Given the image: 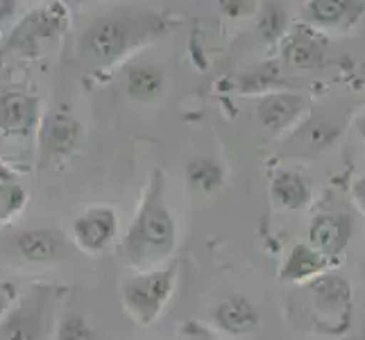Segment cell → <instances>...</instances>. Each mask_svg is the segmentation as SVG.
I'll use <instances>...</instances> for the list:
<instances>
[{"label":"cell","instance_id":"10","mask_svg":"<svg viewBox=\"0 0 365 340\" xmlns=\"http://www.w3.org/2000/svg\"><path fill=\"white\" fill-rule=\"evenodd\" d=\"M282 59L295 71H316L327 61V41L307 23H295L282 36Z\"/></svg>","mask_w":365,"mask_h":340},{"label":"cell","instance_id":"4","mask_svg":"<svg viewBox=\"0 0 365 340\" xmlns=\"http://www.w3.org/2000/svg\"><path fill=\"white\" fill-rule=\"evenodd\" d=\"M178 272L175 268H150L125 279L120 286V302L125 311L138 324H153L173 297Z\"/></svg>","mask_w":365,"mask_h":340},{"label":"cell","instance_id":"13","mask_svg":"<svg viewBox=\"0 0 365 340\" xmlns=\"http://www.w3.org/2000/svg\"><path fill=\"white\" fill-rule=\"evenodd\" d=\"M365 0H307L302 19L316 30H347L363 16Z\"/></svg>","mask_w":365,"mask_h":340},{"label":"cell","instance_id":"8","mask_svg":"<svg viewBox=\"0 0 365 340\" xmlns=\"http://www.w3.org/2000/svg\"><path fill=\"white\" fill-rule=\"evenodd\" d=\"M73 241L86 254H103L111 245H114L116 236H118V213L105 207V205H96L84 209L78 218L73 220L71 227Z\"/></svg>","mask_w":365,"mask_h":340},{"label":"cell","instance_id":"21","mask_svg":"<svg viewBox=\"0 0 365 340\" xmlns=\"http://www.w3.org/2000/svg\"><path fill=\"white\" fill-rule=\"evenodd\" d=\"M338 136V130L334 125L324 123V120H316L311 118L304 128L295 132V148H302L307 155L311 153H322V150L329 148Z\"/></svg>","mask_w":365,"mask_h":340},{"label":"cell","instance_id":"11","mask_svg":"<svg viewBox=\"0 0 365 340\" xmlns=\"http://www.w3.org/2000/svg\"><path fill=\"white\" fill-rule=\"evenodd\" d=\"M307 236L311 247H316L331 263H338L354 236V220L347 213H320L311 220Z\"/></svg>","mask_w":365,"mask_h":340},{"label":"cell","instance_id":"23","mask_svg":"<svg viewBox=\"0 0 365 340\" xmlns=\"http://www.w3.org/2000/svg\"><path fill=\"white\" fill-rule=\"evenodd\" d=\"M28 193L19 182L0 184V222H7L25 209Z\"/></svg>","mask_w":365,"mask_h":340},{"label":"cell","instance_id":"1","mask_svg":"<svg viewBox=\"0 0 365 340\" xmlns=\"http://www.w3.org/2000/svg\"><path fill=\"white\" fill-rule=\"evenodd\" d=\"M175 243H178V227L166 205V182L163 172L155 170L125 236V259L136 270L157 268V263L170 257Z\"/></svg>","mask_w":365,"mask_h":340},{"label":"cell","instance_id":"9","mask_svg":"<svg viewBox=\"0 0 365 340\" xmlns=\"http://www.w3.org/2000/svg\"><path fill=\"white\" fill-rule=\"evenodd\" d=\"M46 334L48 304L41 295L19 297L0 320V340H46Z\"/></svg>","mask_w":365,"mask_h":340},{"label":"cell","instance_id":"25","mask_svg":"<svg viewBox=\"0 0 365 340\" xmlns=\"http://www.w3.org/2000/svg\"><path fill=\"white\" fill-rule=\"evenodd\" d=\"M220 9L225 16L230 19H238V16H245L247 11L252 9L250 0H220Z\"/></svg>","mask_w":365,"mask_h":340},{"label":"cell","instance_id":"27","mask_svg":"<svg viewBox=\"0 0 365 340\" xmlns=\"http://www.w3.org/2000/svg\"><path fill=\"white\" fill-rule=\"evenodd\" d=\"M9 182H19V172L0 159V184H9Z\"/></svg>","mask_w":365,"mask_h":340},{"label":"cell","instance_id":"24","mask_svg":"<svg viewBox=\"0 0 365 340\" xmlns=\"http://www.w3.org/2000/svg\"><path fill=\"white\" fill-rule=\"evenodd\" d=\"M19 299V288L11 282H0V320L5 313L14 306V302Z\"/></svg>","mask_w":365,"mask_h":340},{"label":"cell","instance_id":"29","mask_svg":"<svg viewBox=\"0 0 365 340\" xmlns=\"http://www.w3.org/2000/svg\"><path fill=\"white\" fill-rule=\"evenodd\" d=\"M0 43H3V30H0Z\"/></svg>","mask_w":365,"mask_h":340},{"label":"cell","instance_id":"5","mask_svg":"<svg viewBox=\"0 0 365 340\" xmlns=\"http://www.w3.org/2000/svg\"><path fill=\"white\" fill-rule=\"evenodd\" d=\"M36 134H39V159L46 168L66 163L80 150L84 138L82 123L68 107H57L43 116Z\"/></svg>","mask_w":365,"mask_h":340},{"label":"cell","instance_id":"20","mask_svg":"<svg viewBox=\"0 0 365 340\" xmlns=\"http://www.w3.org/2000/svg\"><path fill=\"white\" fill-rule=\"evenodd\" d=\"M288 28H291V23H288L286 7L279 0H263L257 9V32L261 34V39L274 46L282 41Z\"/></svg>","mask_w":365,"mask_h":340},{"label":"cell","instance_id":"28","mask_svg":"<svg viewBox=\"0 0 365 340\" xmlns=\"http://www.w3.org/2000/svg\"><path fill=\"white\" fill-rule=\"evenodd\" d=\"M354 202L363 209V177L354 182Z\"/></svg>","mask_w":365,"mask_h":340},{"label":"cell","instance_id":"14","mask_svg":"<svg viewBox=\"0 0 365 340\" xmlns=\"http://www.w3.org/2000/svg\"><path fill=\"white\" fill-rule=\"evenodd\" d=\"M123 86L136 103H155L166 91V71L153 61H134L125 71Z\"/></svg>","mask_w":365,"mask_h":340},{"label":"cell","instance_id":"18","mask_svg":"<svg viewBox=\"0 0 365 340\" xmlns=\"http://www.w3.org/2000/svg\"><path fill=\"white\" fill-rule=\"evenodd\" d=\"M186 182L195 193H218L225 186V170L211 157H193L186 163Z\"/></svg>","mask_w":365,"mask_h":340},{"label":"cell","instance_id":"19","mask_svg":"<svg viewBox=\"0 0 365 340\" xmlns=\"http://www.w3.org/2000/svg\"><path fill=\"white\" fill-rule=\"evenodd\" d=\"M21 257L30 263H53L57 259V238L46 230H25L16 238Z\"/></svg>","mask_w":365,"mask_h":340},{"label":"cell","instance_id":"12","mask_svg":"<svg viewBox=\"0 0 365 340\" xmlns=\"http://www.w3.org/2000/svg\"><path fill=\"white\" fill-rule=\"evenodd\" d=\"M307 111V98L295 91H268L257 103V120L272 134L295 128Z\"/></svg>","mask_w":365,"mask_h":340},{"label":"cell","instance_id":"3","mask_svg":"<svg viewBox=\"0 0 365 340\" xmlns=\"http://www.w3.org/2000/svg\"><path fill=\"white\" fill-rule=\"evenodd\" d=\"M68 11L64 5H46L39 9L28 11L5 39L3 48L9 55L23 59L43 57L50 48H55L61 34L66 32Z\"/></svg>","mask_w":365,"mask_h":340},{"label":"cell","instance_id":"16","mask_svg":"<svg viewBox=\"0 0 365 340\" xmlns=\"http://www.w3.org/2000/svg\"><path fill=\"white\" fill-rule=\"evenodd\" d=\"M311 184L302 172L291 170V168H282L272 175L270 180V200L286 211H299L307 209L311 205Z\"/></svg>","mask_w":365,"mask_h":340},{"label":"cell","instance_id":"2","mask_svg":"<svg viewBox=\"0 0 365 340\" xmlns=\"http://www.w3.org/2000/svg\"><path fill=\"white\" fill-rule=\"evenodd\" d=\"M299 286L309 299V322L313 329L324 336H343L349 331L354 293L343 274L324 270Z\"/></svg>","mask_w":365,"mask_h":340},{"label":"cell","instance_id":"6","mask_svg":"<svg viewBox=\"0 0 365 340\" xmlns=\"http://www.w3.org/2000/svg\"><path fill=\"white\" fill-rule=\"evenodd\" d=\"M132 43V28L116 16H100L84 30L80 53L93 66L105 68L118 61Z\"/></svg>","mask_w":365,"mask_h":340},{"label":"cell","instance_id":"26","mask_svg":"<svg viewBox=\"0 0 365 340\" xmlns=\"http://www.w3.org/2000/svg\"><path fill=\"white\" fill-rule=\"evenodd\" d=\"M16 11H19V0H0V25L14 21Z\"/></svg>","mask_w":365,"mask_h":340},{"label":"cell","instance_id":"17","mask_svg":"<svg viewBox=\"0 0 365 340\" xmlns=\"http://www.w3.org/2000/svg\"><path fill=\"white\" fill-rule=\"evenodd\" d=\"M334 263L309 243H297L291 247L279 268V279L288 284H304L311 277L329 270Z\"/></svg>","mask_w":365,"mask_h":340},{"label":"cell","instance_id":"15","mask_svg":"<svg viewBox=\"0 0 365 340\" xmlns=\"http://www.w3.org/2000/svg\"><path fill=\"white\" fill-rule=\"evenodd\" d=\"M213 320H216V324L222 331H227L232 336L255 334L261 324L257 306L243 295H232L227 299H222L216 306V311H213Z\"/></svg>","mask_w":365,"mask_h":340},{"label":"cell","instance_id":"7","mask_svg":"<svg viewBox=\"0 0 365 340\" xmlns=\"http://www.w3.org/2000/svg\"><path fill=\"white\" fill-rule=\"evenodd\" d=\"M43 105L36 93L23 89H5L0 93V134L14 138H32L39 132Z\"/></svg>","mask_w":365,"mask_h":340},{"label":"cell","instance_id":"22","mask_svg":"<svg viewBox=\"0 0 365 340\" xmlns=\"http://www.w3.org/2000/svg\"><path fill=\"white\" fill-rule=\"evenodd\" d=\"M55 340H93V329L82 313L66 311L57 322Z\"/></svg>","mask_w":365,"mask_h":340}]
</instances>
